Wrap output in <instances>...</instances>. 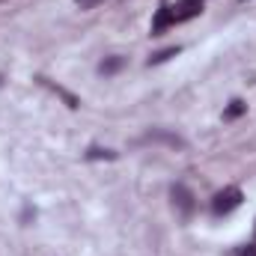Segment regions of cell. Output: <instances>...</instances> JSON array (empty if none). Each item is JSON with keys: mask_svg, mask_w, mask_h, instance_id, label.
Returning <instances> with one entry per match:
<instances>
[{"mask_svg": "<svg viewBox=\"0 0 256 256\" xmlns=\"http://www.w3.org/2000/svg\"><path fill=\"white\" fill-rule=\"evenodd\" d=\"M242 191L236 188V185H230V188H224V191H218L214 196H212V212L220 218V214H230L232 208H238L242 206Z\"/></svg>", "mask_w": 256, "mask_h": 256, "instance_id": "cell-1", "label": "cell"}, {"mask_svg": "<svg viewBox=\"0 0 256 256\" xmlns=\"http://www.w3.org/2000/svg\"><path fill=\"white\" fill-rule=\"evenodd\" d=\"M202 3H206V0H179L176 6H170V12H173V24H182V21L196 18V15L202 12Z\"/></svg>", "mask_w": 256, "mask_h": 256, "instance_id": "cell-2", "label": "cell"}, {"mask_svg": "<svg viewBox=\"0 0 256 256\" xmlns=\"http://www.w3.org/2000/svg\"><path fill=\"white\" fill-rule=\"evenodd\" d=\"M173 206L182 212V218H191L194 214V194L185 185H173Z\"/></svg>", "mask_w": 256, "mask_h": 256, "instance_id": "cell-3", "label": "cell"}, {"mask_svg": "<svg viewBox=\"0 0 256 256\" xmlns=\"http://www.w3.org/2000/svg\"><path fill=\"white\" fill-rule=\"evenodd\" d=\"M173 24V12H170V6L164 3L161 9H158V18H155V24H152V33H161L164 27H170Z\"/></svg>", "mask_w": 256, "mask_h": 256, "instance_id": "cell-4", "label": "cell"}, {"mask_svg": "<svg viewBox=\"0 0 256 256\" xmlns=\"http://www.w3.org/2000/svg\"><path fill=\"white\" fill-rule=\"evenodd\" d=\"M242 114H244V102H232L230 110H226V120H236V116H242Z\"/></svg>", "mask_w": 256, "mask_h": 256, "instance_id": "cell-5", "label": "cell"}, {"mask_svg": "<svg viewBox=\"0 0 256 256\" xmlns=\"http://www.w3.org/2000/svg\"><path fill=\"white\" fill-rule=\"evenodd\" d=\"M120 66H122V57H114V60H108V63H102L98 68H102L104 74H110V72H116Z\"/></svg>", "mask_w": 256, "mask_h": 256, "instance_id": "cell-6", "label": "cell"}, {"mask_svg": "<svg viewBox=\"0 0 256 256\" xmlns=\"http://www.w3.org/2000/svg\"><path fill=\"white\" fill-rule=\"evenodd\" d=\"M236 256H256V242H250V244H242V248L236 250Z\"/></svg>", "mask_w": 256, "mask_h": 256, "instance_id": "cell-7", "label": "cell"}, {"mask_svg": "<svg viewBox=\"0 0 256 256\" xmlns=\"http://www.w3.org/2000/svg\"><path fill=\"white\" fill-rule=\"evenodd\" d=\"M104 0H74V6L78 9H96V6H102Z\"/></svg>", "mask_w": 256, "mask_h": 256, "instance_id": "cell-8", "label": "cell"}]
</instances>
